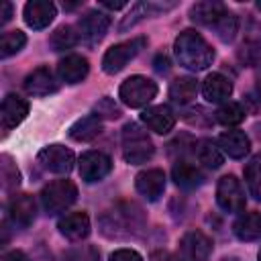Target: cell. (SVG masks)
Listing matches in <instances>:
<instances>
[{"label": "cell", "mask_w": 261, "mask_h": 261, "mask_svg": "<svg viewBox=\"0 0 261 261\" xmlns=\"http://www.w3.org/2000/svg\"><path fill=\"white\" fill-rule=\"evenodd\" d=\"M90 71V63L86 57L77 55V53H71V55H65L59 63H57V75L61 82L73 86V84H80L86 80Z\"/></svg>", "instance_id": "17"}, {"label": "cell", "mask_w": 261, "mask_h": 261, "mask_svg": "<svg viewBox=\"0 0 261 261\" xmlns=\"http://www.w3.org/2000/svg\"><path fill=\"white\" fill-rule=\"evenodd\" d=\"M147 39L145 37H137V39H130V41H124V43H118V45H112L104 57H102V69L110 75L118 73L120 69L126 67V63L130 59L137 57V53L145 47Z\"/></svg>", "instance_id": "6"}, {"label": "cell", "mask_w": 261, "mask_h": 261, "mask_svg": "<svg viewBox=\"0 0 261 261\" xmlns=\"http://www.w3.org/2000/svg\"><path fill=\"white\" fill-rule=\"evenodd\" d=\"M63 261H100V251L94 245H77L63 255Z\"/></svg>", "instance_id": "35"}, {"label": "cell", "mask_w": 261, "mask_h": 261, "mask_svg": "<svg viewBox=\"0 0 261 261\" xmlns=\"http://www.w3.org/2000/svg\"><path fill=\"white\" fill-rule=\"evenodd\" d=\"M257 261H261V249H259V255H257Z\"/></svg>", "instance_id": "46"}, {"label": "cell", "mask_w": 261, "mask_h": 261, "mask_svg": "<svg viewBox=\"0 0 261 261\" xmlns=\"http://www.w3.org/2000/svg\"><path fill=\"white\" fill-rule=\"evenodd\" d=\"M59 232L69 241H82L90 234V218L86 212H69L63 214L57 222Z\"/></svg>", "instance_id": "19"}, {"label": "cell", "mask_w": 261, "mask_h": 261, "mask_svg": "<svg viewBox=\"0 0 261 261\" xmlns=\"http://www.w3.org/2000/svg\"><path fill=\"white\" fill-rule=\"evenodd\" d=\"M2 261H31L22 251H18V249H14V251H8L6 255H4V259Z\"/></svg>", "instance_id": "41"}, {"label": "cell", "mask_w": 261, "mask_h": 261, "mask_svg": "<svg viewBox=\"0 0 261 261\" xmlns=\"http://www.w3.org/2000/svg\"><path fill=\"white\" fill-rule=\"evenodd\" d=\"M171 177L184 190H194V188L202 186L204 179H206L202 169L198 165H194L190 159H177L173 169H171Z\"/></svg>", "instance_id": "20"}, {"label": "cell", "mask_w": 261, "mask_h": 261, "mask_svg": "<svg viewBox=\"0 0 261 261\" xmlns=\"http://www.w3.org/2000/svg\"><path fill=\"white\" fill-rule=\"evenodd\" d=\"M194 153H196L198 161H200L204 167H208V169H218V167L224 163V153H222V149H220L214 141H210V139L198 141L196 147H194Z\"/></svg>", "instance_id": "27"}, {"label": "cell", "mask_w": 261, "mask_h": 261, "mask_svg": "<svg viewBox=\"0 0 261 261\" xmlns=\"http://www.w3.org/2000/svg\"><path fill=\"white\" fill-rule=\"evenodd\" d=\"M228 8L222 4V2H216V0H204V2H196L192 8H190V18L192 22L196 24H204V27H214L216 20L226 12Z\"/></svg>", "instance_id": "22"}, {"label": "cell", "mask_w": 261, "mask_h": 261, "mask_svg": "<svg viewBox=\"0 0 261 261\" xmlns=\"http://www.w3.org/2000/svg\"><path fill=\"white\" fill-rule=\"evenodd\" d=\"M245 116H247V110L243 108V104L230 102V100L224 102V104L216 110V120H218L220 124H224V126H234V124L243 122Z\"/></svg>", "instance_id": "30"}, {"label": "cell", "mask_w": 261, "mask_h": 261, "mask_svg": "<svg viewBox=\"0 0 261 261\" xmlns=\"http://www.w3.org/2000/svg\"><path fill=\"white\" fill-rule=\"evenodd\" d=\"M255 130H257V137L261 139V124H257V126H255Z\"/></svg>", "instance_id": "44"}, {"label": "cell", "mask_w": 261, "mask_h": 261, "mask_svg": "<svg viewBox=\"0 0 261 261\" xmlns=\"http://www.w3.org/2000/svg\"><path fill=\"white\" fill-rule=\"evenodd\" d=\"M37 161L41 163L43 169H47V171H51V173L63 175V173H69V171L73 169L75 157H73V151H71V149H67V147L55 143V145L43 147V149L39 151V155H37Z\"/></svg>", "instance_id": "9"}, {"label": "cell", "mask_w": 261, "mask_h": 261, "mask_svg": "<svg viewBox=\"0 0 261 261\" xmlns=\"http://www.w3.org/2000/svg\"><path fill=\"white\" fill-rule=\"evenodd\" d=\"M216 202L224 212H241L245 208V192L234 175H224L216 186Z\"/></svg>", "instance_id": "10"}, {"label": "cell", "mask_w": 261, "mask_h": 261, "mask_svg": "<svg viewBox=\"0 0 261 261\" xmlns=\"http://www.w3.org/2000/svg\"><path fill=\"white\" fill-rule=\"evenodd\" d=\"M94 114H98L100 118H102V116H104V118H118V116H120V108L114 104L112 98L104 96L100 102H96V106H94Z\"/></svg>", "instance_id": "37"}, {"label": "cell", "mask_w": 261, "mask_h": 261, "mask_svg": "<svg viewBox=\"0 0 261 261\" xmlns=\"http://www.w3.org/2000/svg\"><path fill=\"white\" fill-rule=\"evenodd\" d=\"M39 198H41L43 210L53 216V214L65 212L77 200V188L69 179H55L41 190Z\"/></svg>", "instance_id": "4"}, {"label": "cell", "mask_w": 261, "mask_h": 261, "mask_svg": "<svg viewBox=\"0 0 261 261\" xmlns=\"http://www.w3.org/2000/svg\"><path fill=\"white\" fill-rule=\"evenodd\" d=\"M102 133V118L98 114H86L69 126V137L80 143H88Z\"/></svg>", "instance_id": "24"}, {"label": "cell", "mask_w": 261, "mask_h": 261, "mask_svg": "<svg viewBox=\"0 0 261 261\" xmlns=\"http://www.w3.org/2000/svg\"><path fill=\"white\" fill-rule=\"evenodd\" d=\"M27 45V35L22 31H6L0 37V57L6 59L14 53H18Z\"/></svg>", "instance_id": "31"}, {"label": "cell", "mask_w": 261, "mask_h": 261, "mask_svg": "<svg viewBox=\"0 0 261 261\" xmlns=\"http://www.w3.org/2000/svg\"><path fill=\"white\" fill-rule=\"evenodd\" d=\"M202 94L212 104H224L232 94V84L222 73H210L202 84Z\"/></svg>", "instance_id": "21"}, {"label": "cell", "mask_w": 261, "mask_h": 261, "mask_svg": "<svg viewBox=\"0 0 261 261\" xmlns=\"http://www.w3.org/2000/svg\"><path fill=\"white\" fill-rule=\"evenodd\" d=\"M57 88H59V84H57L53 71H51L49 67H45V65L33 69V71L24 77V90H27V94L37 96V98L49 96V94L57 92Z\"/></svg>", "instance_id": "16"}, {"label": "cell", "mask_w": 261, "mask_h": 261, "mask_svg": "<svg viewBox=\"0 0 261 261\" xmlns=\"http://www.w3.org/2000/svg\"><path fill=\"white\" fill-rule=\"evenodd\" d=\"M257 8H259V10H261V0H259V2H257Z\"/></svg>", "instance_id": "47"}, {"label": "cell", "mask_w": 261, "mask_h": 261, "mask_svg": "<svg viewBox=\"0 0 261 261\" xmlns=\"http://www.w3.org/2000/svg\"><path fill=\"white\" fill-rule=\"evenodd\" d=\"M232 232L239 241H259L261 239V214L257 212H245L241 214L234 224H232Z\"/></svg>", "instance_id": "25"}, {"label": "cell", "mask_w": 261, "mask_h": 261, "mask_svg": "<svg viewBox=\"0 0 261 261\" xmlns=\"http://www.w3.org/2000/svg\"><path fill=\"white\" fill-rule=\"evenodd\" d=\"M108 27H110V16L106 12H102V10H88L77 20L75 31H77V37H80V41L84 45L94 47V45H98L104 39Z\"/></svg>", "instance_id": "7"}, {"label": "cell", "mask_w": 261, "mask_h": 261, "mask_svg": "<svg viewBox=\"0 0 261 261\" xmlns=\"http://www.w3.org/2000/svg\"><path fill=\"white\" fill-rule=\"evenodd\" d=\"M257 94H259V100H261V82L257 84Z\"/></svg>", "instance_id": "45"}, {"label": "cell", "mask_w": 261, "mask_h": 261, "mask_svg": "<svg viewBox=\"0 0 261 261\" xmlns=\"http://www.w3.org/2000/svg\"><path fill=\"white\" fill-rule=\"evenodd\" d=\"M212 29H214V33H216V37H218L220 41L230 43V41L234 39L237 31H239V20H237V16H234L230 10H226V12L216 20V24H214Z\"/></svg>", "instance_id": "33"}, {"label": "cell", "mask_w": 261, "mask_h": 261, "mask_svg": "<svg viewBox=\"0 0 261 261\" xmlns=\"http://www.w3.org/2000/svg\"><path fill=\"white\" fill-rule=\"evenodd\" d=\"M145 228V214L133 202H120L100 216V230L110 239H128Z\"/></svg>", "instance_id": "1"}, {"label": "cell", "mask_w": 261, "mask_h": 261, "mask_svg": "<svg viewBox=\"0 0 261 261\" xmlns=\"http://www.w3.org/2000/svg\"><path fill=\"white\" fill-rule=\"evenodd\" d=\"M173 4H153V2H137V4H133L130 6V12L122 18V22L118 24V31L122 33V31H126V29H130V27H135L141 18H145V16H149L151 12H157V10H165V8H171Z\"/></svg>", "instance_id": "28"}, {"label": "cell", "mask_w": 261, "mask_h": 261, "mask_svg": "<svg viewBox=\"0 0 261 261\" xmlns=\"http://www.w3.org/2000/svg\"><path fill=\"white\" fill-rule=\"evenodd\" d=\"M149 261H177V257H173L169 251L159 249V251H153V253H151Z\"/></svg>", "instance_id": "40"}, {"label": "cell", "mask_w": 261, "mask_h": 261, "mask_svg": "<svg viewBox=\"0 0 261 261\" xmlns=\"http://www.w3.org/2000/svg\"><path fill=\"white\" fill-rule=\"evenodd\" d=\"M120 145H122V157L130 165L147 163L153 157V153H155V147H153L151 137L137 122H126L122 126Z\"/></svg>", "instance_id": "3"}, {"label": "cell", "mask_w": 261, "mask_h": 261, "mask_svg": "<svg viewBox=\"0 0 261 261\" xmlns=\"http://www.w3.org/2000/svg\"><path fill=\"white\" fill-rule=\"evenodd\" d=\"M120 100L130 108H143L157 96V84L145 75H130L120 84Z\"/></svg>", "instance_id": "5"}, {"label": "cell", "mask_w": 261, "mask_h": 261, "mask_svg": "<svg viewBox=\"0 0 261 261\" xmlns=\"http://www.w3.org/2000/svg\"><path fill=\"white\" fill-rule=\"evenodd\" d=\"M77 41H80V37H77V33H75V29L69 27V24L57 27V29L51 33V37H49V45H51L53 51H67V49H71Z\"/></svg>", "instance_id": "29"}, {"label": "cell", "mask_w": 261, "mask_h": 261, "mask_svg": "<svg viewBox=\"0 0 261 261\" xmlns=\"http://www.w3.org/2000/svg\"><path fill=\"white\" fill-rule=\"evenodd\" d=\"M141 120L147 124V128H151L157 135H167L175 126V114L165 104H157V106L145 108L141 112Z\"/></svg>", "instance_id": "15"}, {"label": "cell", "mask_w": 261, "mask_h": 261, "mask_svg": "<svg viewBox=\"0 0 261 261\" xmlns=\"http://www.w3.org/2000/svg\"><path fill=\"white\" fill-rule=\"evenodd\" d=\"M0 169H2V186L6 192H12L18 188L20 184V173L16 169V165L12 163L10 155H2L0 157Z\"/></svg>", "instance_id": "34"}, {"label": "cell", "mask_w": 261, "mask_h": 261, "mask_svg": "<svg viewBox=\"0 0 261 261\" xmlns=\"http://www.w3.org/2000/svg\"><path fill=\"white\" fill-rule=\"evenodd\" d=\"M100 4H102V6H106V8H110V10H118V8H124V6H126V0H118V2H110V0H102Z\"/></svg>", "instance_id": "43"}, {"label": "cell", "mask_w": 261, "mask_h": 261, "mask_svg": "<svg viewBox=\"0 0 261 261\" xmlns=\"http://www.w3.org/2000/svg\"><path fill=\"white\" fill-rule=\"evenodd\" d=\"M173 53L179 65L192 71H202L214 61V49L210 47V43L192 29H186L177 35L173 43Z\"/></svg>", "instance_id": "2"}, {"label": "cell", "mask_w": 261, "mask_h": 261, "mask_svg": "<svg viewBox=\"0 0 261 261\" xmlns=\"http://www.w3.org/2000/svg\"><path fill=\"white\" fill-rule=\"evenodd\" d=\"M108 261H143V257L133 249H116Z\"/></svg>", "instance_id": "38"}, {"label": "cell", "mask_w": 261, "mask_h": 261, "mask_svg": "<svg viewBox=\"0 0 261 261\" xmlns=\"http://www.w3.org/2000/svg\"><path fill=\"white\" fill-rule=\"evenodd\" d=\"M135 188H137V192L145 200L155 202V200H159L163 196V190H165V173L161 169H157V167L143 169L135 177Z\"/></svg>", "instance_id": "13"}, {"label": "cell", "mask_w": 261, "mask_h": 261, "mask_svg": "<svg viewBox=\"0 0 261 261\" xmlns=\"http://www.w3.org/2000/svg\"><path fill=\"white\" fill-rule=\"evenodd\" d=\"M37 216V204L33 200V196L29 194H16L10 198L8 202V218L12 220L14 226L18 228H27L33 224Z\"/></svg>", "instance_id": "14"}, {"label": "cell", "mask_w": 261, "mask_h": 261, "mask_svg": "<svg viewBox=\"0 0 261 261\" xmlns=\"http://www.w3.org/2000/svg\"><path fill=\"white\" fill-rule=\"evenodd\" d=\"M12 18V4L10 2H2V14H0V24H6Z\"/></svg>", "instance_id": "42"}, {"label": "cell", "mask_w": 261, "mask_h": 261, "mask_svg": "<svg viewBox=\"0 0 261 261\" xmlns=\"http://www.w3.org/2000/svg\"><path fill=\"white\" fill-rule=\"evenodd\" d=\"M153 65H155V71H159V73H167V71H169V59H167V55L159 53V55L155 57Z\"/></svg>", "instance_id": "39"}, {"label": "cell", "mask_w": 261, "mask_h": 261, "mask_svg": "<svg viewBox=\"0 0 261 261\" xmlns=\"http://www.w3.org/2000/svg\"><path fill=\"white\" fill-rule=\"evenodd\" d=\"M196 94H198V80H194L190 75L175 77L169 86V98H171V102H175L179 106L194 102Z\"/></svg>", "instance_id": "26"}, {"label": "cell", "mask_w": 261, "mask_h": 261, "mask_svg": "<svg viewBox=\"0 0 261 261\" xmlns=\"http://www.w3.org/2000/svg\"><path fill=\"white\" fill-rule=\"evenodd\" d=\"M243 61L249 65V67H261V43L257 41H251L243 47V53H241Z\"/></svg>", "instance_id": "36"}, {"label": "cell", "mask_w": 261, "mask_h": 261, "mask_svg": "<svg viewBox=\"0 0 261 261\" xmlns=\"http://www.w3.org/2000/svg\"><path fill=\"white\" fill-rule=\"evenodd\" d=\"M29 114V102L16 94H6L2 100V108H0V118H2V128L10 130L14 126H18Z\"/></svg>", "instance_id": "18"}, {"label": "cell", "mask_w": 261, "mask_h": 261, "mask_svg": "<svg viewBox=\"0 0 261 261\" xmlns=\"http://www.w3.org/2000/svg\"><path fill=\"white\" fill-rule=\"evenodd\" d=\"M218 147L222 149V153H226L232 159H243L249 149H251V141L243 130H226L218 137Z\"/></svg>", "instance_id": "23"}, {"label": "cell", "mask_w": 261, "mask_h": 261, "mask_svg": "<svg viewBox=\"0 0 261 261\" xmlns=\"http://www.w3.org/2000/svg\"><path fill=\"white\" fill-rule=\"evenodd\" d=\"M212 253V241L202 230H188L179 239L177 261H208Z\"/></svg>", "instance_id": "8"}, {"label": "cell", "mask_w": 261, "mask_h": 261, "mask_svg": "<svg viewBox=\"0 0 261 261\" xmlns=\"http://www.w3.org/2000/svg\"><path fill=\"white\" fill-rule=\"evenodd\" d=\"M245 181L255 200H261V153H257L245 167Z\"/></svg>", "instance_id": "32"}, {"label": "cell", "mask_w": 261, "mask_h": 261, "mask_svg": "<svg viewBox=\"0 0 261 261\" xmlns=\"http://www.w3.org/2000/svg\"><path fill=\"white\" fill-rule=\"evenodd\" d=\"M55 14H57V8H55V4L49 2V0H31V2H27L24 8H22L24 22H27L31 29H35V31H41V29L49 27V24L53 22Z\"/></svg>", "instance_id": "12"}, {"label": "cell", "mask_w": 261, "mask_h": 261, "mask_svg": "<svg viewBox=\"0 0 261 261\" xmlns=\"http://www.w3.org/2000/svg\"><path fill=\"white\" fill-rule=\"evenodd\" d=\"M80 175L84 181L94 184L104 179L112 169V159L102 151H86L80 157Z\"/></svg>", "instance_id": "11"}]
</instances>
